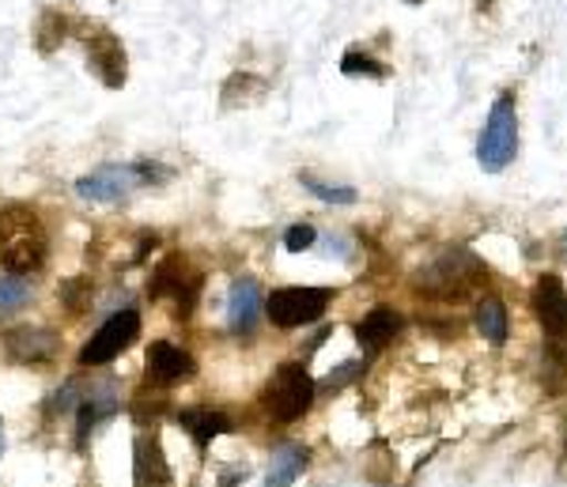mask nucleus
Here are the masks:
<instances>
[{"instance_id":"nucleus-7","label":"nucleus","mask_w":567,"mask_h":487,"mask_svg":"<svg viewBox=\"0 0 567 487\" xmlns=\"http://www.w3.org/2000/svg\"><path fill=\"white\" fill-rule=\"evenodd\" d=\"M534 310H537V321H542L548 344H553L556 352H564L567 348V291H564L560 276L545 272L542 280H537Z\"/></svg>"},{"instance_id":"nucleus-9","label":"nucleus","mask_w":567,"mask_h":487,"mask_svg":"<svg viewBox=\"0 0 567 487\" xmlns=\"http://www.w3.org/2000/svg\"><path fill=\"white\" fill-rule=\"evenodd\" d=\"M87 69L95 72L106 87H122L125 84V50L110 31L87 34Z\"/></svg>"},{"instance_id":"nucleus-8","label":"nucleus","mask_w":567,"mask_h":487,"mask_svg":"<svg viewBox=\"0 0 567 487\" xmlns=\"http://www.w3.org/2000/svg\"><path fill=\"white\" fill-rule=\"evenodd\" d=\"M152 296L155 299H171L182 310V314H189V310H194V302H197V296H200V276L175 253V257H167L159 269H155Z\"/></svg>"},{"instance_id":"nucleus-19","label":"nucleus","mask_w":567,"mask_h":487,"mask_svg":"<svg viewBox=\"0 0 567 487\" xmlns=\"http://www.w3.org/2000/svg\"><path fill=\"white\" fill-rule=\"evenodd\" d=\"M341 72L344 76H371V80H386V64L374 61L371 53L363 50H349L341 58Z\"/></svg>"},{"instance_id":"nucleus-23","label":"nucleus","mask_w":567,"mask_h":487,"mask_svg":"<svg viewBox=\"0 0 567 487\" xmlns=\"http://www.w3.org/2000/svg\"><path fill=\"white\" fill-rule=\"evenodd\" d=\"M492 4H496V0H477V8H492Z\"/></svg>"},{"instance_id":"nucleus-17","label":"nucleus","mask_w":567,"mask_h":487,"mask_svg":"<svg viewBox=\"0 0 567 487\" xmlns=\"http://www.w3.org/2000/svg\"><path fill=\"white\" fill-rule=\"evenodd\" d=\"M114 408H117V397H114V390H110V385H99L95 393H87V397L80 401V443H84L87 431L95 427L99 419L114 416Z\"/></svg>"},{"instance_id":"nucleus-20","label":"nucleus","mask_w":567,"mask_h":487,"mask_svg":"<svg viewBox=\"0 0 567 487\" xmlns=\"http://www.w3.org/2000/svg\"><path fill=\"white\" fill-rule=\"evenodd\" d=\"M31 299V283L23 276H4L0 280V314H16L20 307H27Z\"/></svg>"},{"instance_id":"nucleus-12","label":"nucleus","mask_w":567,"mask_h":487,"mask_svg":"<svg viewBox=\"0 0 567 487\" xmlns=\"http://www.w3.org/2000/svg\"><path fill=\"white\" fill-rule=\"evenodd\" d=\"M148 379L163 382V385L194 379V355L182 352L175 344H167V340H159V344L148 348Z\"/></svg>"},{"instance_id":"nucleus-21","label":"nucleus","mask_w":567,"mask_h":487,"mask_svg":"<svg viewBox=\"0 0 567 487\" xmlns=\"http://www.w3.org/2000/svg\"><path fill=\"white\" fill-rule=\"evenodd\" d=\"M303 186L315 193L318 200H326V205H355V200H360V193H355V189L329 186V182H318L315 174H303Z\"/></svg>"},{"instance_id":"nucleus-15","label":"nucleus","mask_w":567,"mask_h":487,"mask_svg":"<svg viewBox=\"0 0 567 487\" xmlns=\"http://www.w3.org/2000/svg\"><path fill=\"white\" fill-rule=\"evenodd\" d=\"M307 468V449L303 446H280L272 454V465H269V476H265V487H291L296 476Z\"/></svg>"},{"instance_id":"nucleus-6","label":"nucleus","mask_w":567,"mask_h":487,"mask_svg":"<svg viewBox=\"0 0 567 487\" xmlns=\"http://www.w3.org/2000/svg\"><path fill=\"white\" fill-rule=\"evenodd\" d=\"M136 336H141V314H136V310H117V314L110 321H103V329H99V333L84 344L80 363L103 366L110 360H117V355H122Z\"/></svg>"},{"instance_id":"nucleus-18","label":"nucleus","mask_w":567,"mask_h":487,"mask_svg":"<svg viewBox=\"0 0 567 487\" xmlns=\"http://www.w3.org/2000/svg\"><path fill=\"white\" fill-rule=\"evenodd\" d=\"M477 329L488 344H503L507 340V307L499 299H481L477 302Z\"/></svg>"},{"instance_id":"nucleus-5","label":"nucleus","mask_w":567,"mask_h":487,"mask_svg":"<svg viewBox=\"0 0 567 487\" xmlns=\"http://www.w3.org/2000/svg\"><path fill=\"white\" fill-rule=\"evenodd\" d=\"M329 299H333L329 288H280L265 299V314H269L272 325H280V329H299V325H310V321L322 318Z\"/></svg>"},{"instance_id":"nucleus-10","label":"nucleus","mask_w":567,"mask_h":487,"mask_svg":"<svg viewBox=\"0 0 567 487\" xmlns=\"http://www.w3.org/2000/svg\"><path fill=\"white\" fill-rule=\"evenodd\" d=\"M261 288L258 280H235L231 283V296H227V325L235 329L239 336H250L258 329V318H261Z\"/></svg>"},{"instance_id":"nucleus-3","label":"nucleus","mask_w":567,"mask_h":487,"mask_svg":"<svg viewBox=\"0 0 567 487\" xmlns=\"http://www.w3.org/2000/svg\"><path fill=\"white\" fill-rule=\"evenodd\" d=\"M518 155V106H515V91H503L492 103L488 122L481 128L477 141V163L488 174H499L515 163Z\"/></svg>"},{"instance_id":"nucleus-1","label":"nucleus","mask_w":567,"mask_h":487,"mask_svg":"<svg viewBox=\"0 0 567 487\" xmlns=\"http://www.w3.org/2000/svg\"><path fill=\"white\" fill-rule=\"evenodd\" d=\"M45 231H42V219L31 213V208H4L0 213V265L16 276L27 272H39L45 265Z\"/></svg>"},{"instance_id":"nucleus-14","label":"nucleus","mask_w":567,"mask_h":487,"mask_svg":"<svg viewBox=\"0 0 567 487\" xmlns=\"http://www.w3.org/2000/svg\"><path fill=\"white\" fill-rule=\"evenodd\" d=\"M171 484V468L163 462L159 443H141L136 446V487H167Z\"/></svg>"},{"instance_id":"nucleus-13","label":"nucleus","mask_w":567,"mask_h":487,"mask_svg":"<svg viewBox=\"0 0 567 487\" xmlns=\"http://www.w3.org/2000/svg\"><path fill=\"white\" fill-rule=\"evenodd\" d=\"M401 329V318L393 314L390 307H374L368 318L355 325V336H360V344L368 348V352H379L382 344H390L393 336H398Z\"/></svg>"},{"instance_id":"nucleus-4","label":"nucleus","mask_w":567,"mask_h":487,"mask_svg":"<svg viewBox=\"0 0 567 487\" xmlns=\"http://www.w3.org/2000/svg\"><path fill=\"white\" fill-rule=\"evenodd\" d=\"M265 404H269V412L277 419H284V424H291V419L310 412V404H315V382H310L307 366L280 363L277 374L265 385Z\"/></svg>"},{"instance_id":"nucleus-24","label":"nucleus","mask_w":567,"mask_h":487,"mask_svg":"<svg viewBox=\"0 0 567 487\" xmlns=\"http://www.w3.org/2000/svg\"><path fill=\"white\" fill-rule=\"evenodd\" d=\"M409 4H424V0H409Z\"/></svg>"},{"instance_id":"nucleus-2","label":"nucleus","mask_w":567,"mask_h":487,"mask_svg":"<svg viewBox=\"0 0 567 487\" xmlns=\"http://www.w3.org/2000/svg\"><path fill=\"white\" fill-rule=\"evenodd\" d=\"M167 178V170L159 163H106V167L84 174L76 182V193L84 200H95V205H114V200H125L130 193L155 186V182Z\"/></svg>"},{"instance_id":"nucleus-22","label":"nucleus","mask_w":567,"mask_h":487,"mask_svg":"<svg viewBox=\"0 0 567 487\" xmlns=\"http://www.w3.org/2000/svg\"><path fill=\"white\" fill-rule=\"evenodd\" d=\"M315 238H318L315 227H310V224H296V227H288V235H284V246H288L291 253H303V250L315 246Z\"/></svg>"},{"instance_id":"nucleus-11","label":"nucleus","mask_w":567,"mask_h":487,"mask_svg":"<svg viewBox=\"0 0 567 487\" xmlns=\"http://www.w3.org/2000/svg\"><path fill=\"white\" fill-rule=\"evenodd\" d=\"M4 348L16 363L39 366L58 355V336H53L50 329H12V333L4 336Z\"/></svg>"},{"instance_id":"nucleus-16","label":"nucleus","mask_w":567,"mask_h":487,"mask_svg":"<svg viewBox=\"0 0 567 487\" xmlns=\"http://www.w3.org/2000/svg\"><path fill=\"white\" fill-rule=\"evenodd\" d=\"M178 419H182V427H186L189 435H194L197 449H205L216 435H227V431H231V424H227V416H219V412H205V408L182 412Z\"/></svg>"}]
</instances>
